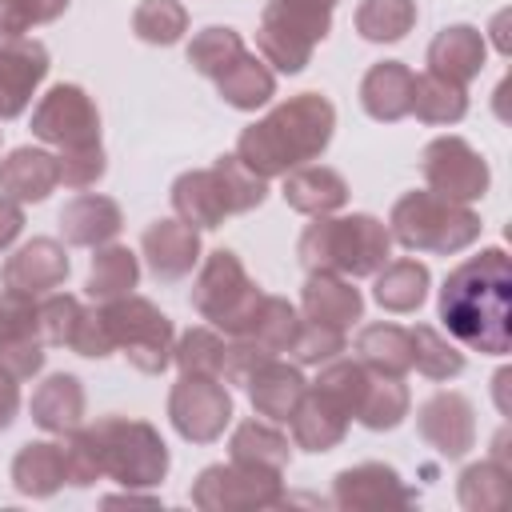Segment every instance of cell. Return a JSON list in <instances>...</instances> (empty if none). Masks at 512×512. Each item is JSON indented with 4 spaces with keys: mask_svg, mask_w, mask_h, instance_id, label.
Masks as SVG:
<instances>
[{
    "mask_svg": "<svg viewBox=\"0 0 512 512\" xmlns=\"http://www.w3.org/2000/svg\"><path fill=\"white\" fill-rule=\"evenodd\" d=\"M176 360H180L184 376L224 380V372H228V344L216 332H208V328H192V332H184V340L176 348Z\"/></svg>",
    "mask_w": 512,
    "mask_h": 512,
    "instance_id": "cell-35",
    "label": "cell"
},
{
    "mask_svg": "<svg viewBox=\"0 0 512 512\" xmlns=\"http://www.w3.org/2000/svg\"><path fill=\"white\" fill-rule=\"evenodd\" d=\"M328 136H332V104L316 92H304V96L280 104L260 124H252L240 136L236 156L248 172H256L264 180V176L300 168L312 156H320Z\"/></svg>",
    "mask_w": 512,
    "mask_h": 512,
    "instance_id": "cell-3",
    "label": "cell"
},
{
    "mask_svg": "<svg viewBox=\"0 0 512 512\" xmlns=\"http://www.w3.org/2000/svg\"><path fill=\"white\" fill-rule=\"evenodd\" d=\"M360 308H364V300L348 280H336L328 272H312V280L304 284V312L312 324L344 328V324L360 320Z\"/></svg>",
    "mask_w": 512,
    "mask_h": 512,
    "instance_id": "cell-22",
    "label": "cell"
},
{
    "mask_svg": "<svg viewBox=\"0 0 512 512\" xmlns=\"http://www.w3.org/2000/svg\"><path fill=\"white\" fill-rule=\"evenodd\" d=\"M136 256L128 248H104L92 256V276H88V296L96 300H116L128 296L136 284Z\"/></svg>",
    "mask_w": 512,
    "mask_h": 512,
    "instance_id": "cell-34",
    "label": "cell"
},
{
    "mask_svg": "<svg viewBox=\"0 0 512 512\" xmlns=\"http://www.w3.org/2000/svg\"><path fill=\"white\" fill-rule=\"evenodd\" d=\"M44 72H48V52L36 40H24V36L0 40V120H12L24 112Z\"/></svg>",
    "mask_w": 512,
    "mask_h": 512,
    "instance_id": "cell-14",
    "label": "cell"
},
{
    "mask_svg": "<svg viewBox=\"0 0 512 512\" xmlns=\"http://www.w3.org/2000/svg\"><path fill=\"white\" fill-rule=\"evenodd\" d=\"M44 364V340L40 336H0V372L8 380H28Z\"/></svg>",
    "mask_w": 512,
    "mask_h": 512,
    "instance_id": "cell-42",
    "label": "cell"
},
{
    "mask_svg": "<svg viewBox=\"0 0 512 512\" xmlns=\"http://www.w3.org/2000/svg\"><path fill=\"white\" fill-rule=\"evenodd\" d=\"M232 460L280 476V468L288 464V440H284L276 428L248 420V424H240L236 436H232Z\"/></svg>",
    "mask_w": 512,
    "mask_h": 512,
    "instance_id": "cell-32",
    "label": "cell"
},
{
    "mask_svg": "<svg viewBox=\"0 0 512 512\" xmlns=\"http://www.w3.org/2000/svg\"><path fill=\"white\" fill-rule=\"evenodd\" d=\"M188 24V12L176 0H144L132 16V28L148 44H172Z\"/></svg>",
    "mask_w": 512,
    "mask_h": 512,
    "instance_id": "cell-39",
    "label": "cell"
},
{
    "mask_svg": "<svg viewBox=\"0 0 512 512\" xmlns=\"http://www.w3.org/2000/svg\"><path fill=\"white\" fill-rule=\"evenodd\" d=\"M404 408H408V392H404V384H400L396 376H372V384H368V392H364V404H360L356 420L368 424V428H392V424H400Z\"/></svg>",
    "mask_w": 512,
    "mask_h": 512,
    "instance_id": "cell-37",
    "label": "cell"
},
{
    "mask_svg": "<svg viewBox=\"0 0 512 512\" xmlns=\"http://www.w3.org/2000/svg\"><path fill=\"white\" fill-rule=\"evenodd\" d=\"M32 132L40 140L60 144V152L72 148H92L100 136V116L92 108V100L76 88V84H56L32 112Z\"/></svg>",
    "mask_w": 512,
    "mask_h": 512,
    "instance_id": "cell-10",
    "label": "cell"
},
{
    "mask_svg": "<svg viewBox=\"0 0 512 512\" xmlns=\"http://www.w3.org/2000/svg\"><path fill=\"white\" fill-rule=\"evenodd\" d=\"M236 56H244V44H240V36L232 32V28H204L196 40H192V48H188V60L196 64V72H204V76H220Z\"/></svg>",
    "mask_w": 512,
    "mask_h": 512,
    "instance_id": "cell-38",
    "label": "cell"
},
{
    "mask_svg": "<svg viewBox=\"0 0 512 512\" xmlns=\"http://www.w3.org/2000/svg\"><path fill=\"white\" fill-rule=\"evenodd\" d=\"M196 252H200L196 228L184 224V220H160L144 232V256H148V268H152L156 280L188 276L192 264H196Z\"/></svg>",
    "mask_w": 512,
    "mask_h": 512,
    "instance_id": "cell-15",
    "label": "cell"
},
{
    "mask_svg": "<svg viewBox=\"0 0 512 512\" xmlns=\"http://www.w3.org/2000/svg\"><path fill=\"white\" fill-rule=\"evenodd\" d=\"M428 64H432L428 72H436V76H444L452 84L472 80L480 72V64H484V40H480V32L468 28V24L444 28L432 40V48H428Z\"/></svg>",
    "mask_w": 512,
    "mask_h": 512,
    "instance_id": "cell-20",
    "label": "cell"
},
{
    "mask_svg": "<svg viewBox=\"0 0 512 512\" xmlns=\"http://www.w3.org/2000/svg\"><path fill=\"white\" fill-rule=\"evenodd\" d=\"M440 320L460 344L476 352H508V256L500 248H488L448 272L440 292Z\"/></svg>",
    "mask_w": 512,
    "mask_h": 512,
    "instance_id": "cell-1",
    "label": "cell"
},
{
    "mask_svg": "<svg viewBox=\"0 0 512 512\" xmlns=\"http://www.w3.org/2000/svg\"><path fill=\"white\" fill-rule=\"evenodd\" d=\"M412 492L400 488V476L384 464H360L336 476V504L344 508H376L388 500H408Z\"/></svg>",
    "mask_w": 512,
    "mask_h": 512,
    "instance_id": "cell-23",
    "label": "cell"
},
{
    "mask_svg": "<svg viewBox=\"0 0 512 512\" xmlns=\"http://www.w3.org/2000/svg\"><path fill=\"white\" fill-rule=\"evenodd\" d=\"M104 324L112 336V348H124V356L140 372H164L172 360V324L160 308H152L140 296H116L104 308Z\"/></svg>",
    "mask_w": 512,
    "mask_h": 512,
    "instance_id": "cell-9",
    "label": "cell"
},
{
    "mask_svg": "<svg viewBox=\"0 0 512 512\" xmlns=\"http://www.w3.org/2000/svg\"><path fill=\"white\" fill-rule=\"evenodd\" d=\"M416 20L412 0H364L356 12V28L364 40H400Z\"/></svg>",
    "mask_w": 512,
    "mask_h": 512,
    "instance_id": "cell-36",
    "label": "cell"
},
{
    "mask_svg": "<svg viewBox=\"0 0 512 512\" xmlns=\"http://www.w3.org/2000/svg\"><path fill=\"white\" fill-rule=\"evenodd\" d=\"M20 224H24V212H20V208H16L8 196H0V248L16 240Z\"/></svg>",
    "mask_w": 512,
    "mask_h": 512,
    "instance_id": "cell-45",
    "label": "cell"
},
{
    "mask_svg": "<svg viewBox=\"0 0 512 512\" xmlns=\"http://www.w3.org/2000/svg\"><path fill=\"white\" fill-rule=\"evenodd\" d=\"M424 288H428V268L416 260H392L376 276V300L388 312H412L424 300Z\"/></svg>",
    "mask_w": 512,
    "mask_h": 512,
    "instance_id": "cell-33",
    "label": "cell"
},
{
    "mask_svg": "<svg viewBox=\"0 0 512 512\" xmlns=\"http://www.w3.org/2000/svg\"><path fill=\"white\" fill-rule=\"evenodd\" d=\"M408 336H412V368L416 372H424L432 380H444V376H456L464 368V356L452 344H444L432 328H412Z\"/></svg>",
    "mask_w": 512,
    "mask_h": 512,
    "instance_id": "cell-40",
    "label": "cell"
},
{
    "mask_svg": "<svg viewBox=\"0 0 512 512\" xmlns=\"http://www.w3.org/2000/svg\"><path fill=\"white\" fill-rule=\"evenodd\" d=\"M12 480H16L20 492H32V496L56 492L60 480H68L64 448L60 444H24L16 464H12Z\"/></svg>",
    "mask_w": 512,
    "mask_h": 512,
    "instance_id": "cell-28",
    "label": "cell"
},
{
    "mask_svg": "<svg viewBox=\"0 0 512 512\" xmlns=\"http://www.w3.org/2000/svg\"><path fill=\"white\" fill-rule=\"evenodd\" d=\"M360 356L368 368H376L380 376H400L412 368V336L396 324H372L360 332L356 340Z\"/></svg>",
    "mask_w": 512,
    "mask_h": 512,
    "instance_id": "cell-29",
    "label": "cell"
},
{
    "mask_svg": "<svg viewBox=\"0 0 512 512\" xmlns=\"http://www.w3.org/2000/svg\"><path fill=\"white\" fill-rule=\"evenodd\" d=\"M424 180L432 184L436 196L444 200H476L488 188V168L484 160L460 140V136H440L424 148Z\"/></svg>",
    "mask_w": 512,
    "mask_h": 512,
    "instance_id": "cell-11",
    "label": "cell"
},
{
    "mask_svg": "<svg viewBox=\"0 0 512 512\" xmlns=\"http://www.w3.org/2000/svg\"><path fill=\"white\" fill-rule=\"evenodd\" d=\"M192 304H196V312H200L204 320H212V324L228 328L232 336H240V332L248 328L256 304H260V292H256V284L248 280V272L240 268L236 252L216 248V252L208 256V264H204L196 288H192Z\"/></svg>",
    "mask_w": 512,
    "mask_h": 512,
    "instance_id": "cell-8",
    "label": "cell"
},
{
    "mask_svg": "<svg viewBox=\"0 0 512 512\" xmlns=\"http://www.w3.org/2000/svg\"><path fill=\"white\" fill-rule=\"evenodd\" d=\"M76 316H80V300L76 296H48L40 304V340L44 344H68L72 340V328H76Z\"/></svg>",
    "mask_w": 512,
    "mask_h": 512,
    "instance_id": "cell-43",
    "label": "cell"
},
{
    "mask_svg": "<svg viewBox=\"0 0 512 512\" xmlns=\"http://www.w3.org/2000/svg\"><path fill=\"white\" fill-rule=\"evenodd\" d=\"M420 436L444 456H460L472 444V404L460 392H440L420 408Z\"/></svg>",
    "mask_w": 512,
    "mask_h": 512,
    "instance_id": "cell-16",
    "label": "cell"
},
{
    "mask_svg": "<svg viewBox=\"0 0 512 512\" xmlns=\"http://www.w3.org/2000/svg\"><path fill=\"white\" fill-rule=\"evenodd\" d=\"M248 392H252V404H256L260 416H268V420H288V416L296 412L300 396H304V380H300L296 368H288V364H280V360L268 356V360H260V364L252 368Z\"/></svg>",
    "mask_w": 512,
    "mask_h": 512,
    "instance_id": "cell-19",
    "label": "cell"
},
{
    "mask_svg": "<svg viewBox=\"0 0 512 512\" xmlns=\"http://www.w3.org/2000/svg\"><path fill=\"white\" fill-rule=\"evenodd\" d=\"M64 464L72 484H92L100 472L116 476L120 484H156L168 468V452L148 424L108 416L96 428L72 436Z\"/></svg>",
    "mask_w": 512,
    "mask_h": 512,
    "instance_id": "cell-2",
    "label": "cell"
},
{
    "mask_svg": "<svg viewBox=\"0 0 512 512\" xmlns=\"http://www.w3.org/2000/svg\"><path fill=\"white\" fill-rule=\"evenodd\" d=\"M68 276V256L56 240H32L4 264V284L16 292H48Z\"/></svg>",
    "mask_w": 512,
    "mask_h": 512,
    "instance_id": "cell-17",
    "label": "cell"
},
{
    "mask_svg": "<svg viewBox=\"0 0 512 512\" xmlns=\"http://www.w3.org/2000/svg\"><path fill=\"white\" fill-rule=\"evenodd\" d=\"M392 232L404 248L420 252H456L476 240L480 220L460 200H444L436 192H408L392 208Z\"/></svg>",
    "mask_w": 512,
    "mask_h": 512,
    "instance_id": "cell-6",
    "label": "cell"
},
{
    "mask_svg": "<svg viewBox=\"0 0 512 512\" xmlns=\"http://www.w3.org/2000/svg\"><path fill=\"white\" fill-rule=\"evenodd\" d=\"M80 412H84V392H80V384H76V376H48L44 384H40V392L32 396V416H36V424H44L48 432H68V428H76V420H80Z\"/></svg>",
    "mask_w": 512,
    "mask_h": 512,
    "instance_id": "cell-27",
    "label": "cell"
},
{
    "mask_svg": "<svg viewBox=\"0 0 512 512\" xmlns=\"http://www.w3.org/2000/svg\"><path fill=\"white\" fill-rule=\"evenodd\" d=\"M284 200L296 212L324 216V212H332V208H340L348 200V188L332 168H296L284 180Z\"/></svg>",
    "mask_w": 512,
    "mask_h": 512,
    "instance_id": "cell-25",
    "label": "cell"
},
{
    "mask_svg": "<svg viewBox=\"0 0 512 512\" xmlns=\"http://www.w3.org/2000/svg\"><path fill=\"white\" fill-rule=\"evenodd\" d=\"M216 84H220V96H224L232 108H256V104H264V100L272 96V88H276L272 72H268L260 60H252L248 52L236 56V60L216 76Z\"/></svg>",
    "mask_w": 512,
    "mask_h": 512,
    "instance_id": "cell-31",
    "label": "cell"
},
{
    "mask_svg": "<svg viewBox=\"0 0 512 512\" xmlns=\"http://www.w3.org/2000/svg\"><path fill=\"white\" fill-rule=\"evenodd\" d=\"M60 224L72 244H100L120 232V208L108 196H76L60 212Z\"/></svg>",
    "mask_w": 512,
    "mask_h": 512,
    "instance_id": "cell-26",
    "label": "cell"
},
{
    "mask_svg": "<svg viewBox=\"0 0 512 512\" xmlns=\"http://www.w3.org/2000/svg\"><path fill=\"white\" fill-rule=\"evenodd\" d=\"M288 352H292L300 364H320V360H332L336 352H344V332H340V328L312 324V320H308V324L300 320V328H296V336H292Z\"/></svg>",
    "mask_w": 512,
    "mask_h": 512,
    "instance_id": "cell-41",
    "label": "cell"
},
{
    "mask_svg": "<svg viewBox=\"0 0 512 512\" xmlns=\"http://www.w3.org/2000/svg\"><path fill=\"white\" fill-rule=\"evenodd\" d=\"M300 260H304L308 272L368 276L388 260V232L372 216L316 220L300 236Z\"/></svg>",
    "mask_w": 512,
    "mask_h": 512,
    "instance_id": "cell-5",
    "label": "cell"
},
{
    "mask_svg": "<svg viewBox=\"0 0 512 512\" xmlns=\"http://www.w3.org/2000/svg\"><path fill=\"white\" fill-rule=\"evenodd\" d=\"M192 500L200 508H232V504H276L280 500V484H276V472H264V468H248V464H236L232 468H208L192 492Z\"/></svg>",
    "mask_w": 512,
    "mask_h": 512,
    "instance_id": "cell-13",
    "label": "cell"
},
{
    "mask_svg": "<svg viewBox=\"0 0 512 512\" xmlns=\"http://www.w3.org/2000/svg\"><path fill=\"white\" fill-rule=\"evenodd\" d=\"M60 180L64 184H72V188H84V184H92L100 172H104V152H100V144H92V148H72V152H60Z\"/></svg>",
    "mask_w": 512,
    "mask_h": 512,
    "instance_id": "cell-44",
    "label": "cell"
},
{
    "mask_svg": "<svg viewBox=\"0 0 512 512\" xmlns=\"http://www.w3.org/2000/svg\"><path fill=\"white\" fill-rule=\"evenodd\" d=\"M288 420H292L296 444H304V448H312V452H328L332 444H340L348 416H344L332 400H324V396L312 388V392L300 396V404H296V412H292Z\"/></svg>",
    "mask_w": 512,
    "mask_h": 512,
    "instance_id": "cell-24",
    "label": "cell"
},
{
    "mask_svg": "<svg viewBox=\"0 0 512 512\" xmlns=\"http://www.w3.org/2000/svg\"><path fill=\"white\" fill-rule=\"evenodd\" d=\"M464 108H468L464 84H452V80H444V76H436V72L416 76L412 108H408V112H416L424 124H452V120L464 116Z\"/></svg>",
    "mask_w": 512,
    "mask_h": 512,
    "instance_id": "cell-30",
    "label": "cell"
},
{
    "mask_svg": "<svg viewBox=\"0 0 512 512\" xmlns=\"http://www.w3.org/2000/svg\"><path fill=\"white\" fill-rule=\"evenodd\" d=\"M412 88H416V76H412L404 64L384 60V64H376V68L364 76L360 100H364L368 116H376V120H400V116H408V108H412Z\"/></svg>",
    "mask_w": 512,
    "mask_h": 512,
    "instance_id": "cell-21",
    "label": "cell"
},
{
    "mask_svg": "<svg viewBox=\"0 0 512 512\" xmlns=\"http://www.w3.org/2000/svg\"><path fill=\"white\" fill-rule=\"evenodd\" d=\"M264 200V180L240 164V156H220L204 172H188L172 188V204L192 228H216L232 212H248Z\"/></svg>",
    "mask_w": 512,
    "mask_h": 512,
    "instance_id": "cell-4",
    "label": "cell"
},
{
    "mask_svg": "<svg viewBox=\"0 0 512 512\" xmlns=\"http://www.w3.org/2000/svg\"><path fill=\"white\" fill-rule=\"evenodd\" d=\"M56 184H60V164L40 148H16L0 164V192L8 200H44Z\"/></svg>",
    "mask_w": 512,
    "mask_h": 512,
    "instance_id": "cell-18",
    "label": "cell"
},
{
    "mask_svg": "<svg viewBox=\"0 0 512 512\" xmlns=\"http://www.w3.org/2000/svg\"><path fill=\"white\" fill-rule=\"evenodd\" d=\"M336 0H272L260 24V52L280 72H300L312 56V44L324 40Z\"/></svg>",
    "mask_w": 512,
    "mask_h": 512,
    "instance_id": "cell-7",
    "label": "cell"
},
{
    "mask_svg": "<svg viewBox=\"0 0 512 512\" xmlns=\"http://www.w3.org/2000/svg\"><path fill=\"white\" fill-rule=\"evenodd\" d=\"M172 424L180 428V436L188 440H216L232 416V400L224 392L220 380L212 376H184L176 388H172Z\"/></svg>",
    "mask_w": 512,
    "mask_h": 512,
    "instance_id": "cell-12",
    "label": "cell"
},
{
    "mask_svg": "<svg viewBox=\"0 0 512 512\" xmlns=\"http://www.w3.org/2000/svg\"><path fill=\"white\" fill-rule=\"evenodd\" d=\"M16 408H20V392H16V380H8V376L0 372V428H8V424H12Z\"/></svg>",
    "mask_w": 512,
    "mask_h": 512,
    "instance_id": "cell-46",
    "label": "cell"
}]
</instances>
